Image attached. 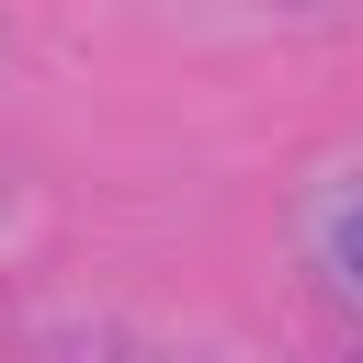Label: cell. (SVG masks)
Instances as JSON below:
<instances>
[{
  "instance_id": "obj_1",
  "label": "cell",
  "mask_w": 363,
  "mask_h": 363,
  "mask_svg": "<svg viewBox=\"0 0 363 363\" xmlns=\"http://www.w3.org/2000/svg\"><path fill=\"white\" fill-rule=\"evenodd\" d=\"M340 261H352V284H363V216H352V227H340Z\"/></svg>"
}]
</instances>
